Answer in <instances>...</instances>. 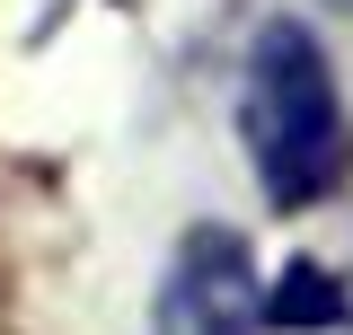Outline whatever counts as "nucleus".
<instances>
[{
  "label": "nucleus",
  "instance_id": "nucleus-1",
  "mask_svg": "<svg viewBox=\"0 0 353 335\" xmlns=\"http://www.w3.org/2000/svg\"><path fill=\"white\" fill-rule=\"evenodd\" d=\"M248 159L283 212L327 203L345 185V88L301 18H274L248 53Z\"/></svg>",
  "mask_w": 353,
  "mask_h": 335
},
{
  "label": "nucleus",
  "instance_id": "nucleus-2",
  "mask_svg": "<svg viewBox=\"0 0 353 335\" xmlns=\"http://www.w3.org/2000/svg\"><path fill=\"white\" fill-rule=\"evenodd\" d=\"M256 247L239 230H185L168 256V283H159V335H256Z\"/></svg>",
  "mask_w": 353,
  "mask_h": 335
},
{
  "label": "nucleus",
  "instance_id": "nucleus-3",
  "mask_svg": "<svg viewBox=\"0 0 353 335\" xmlns=\"http://www.w3.org/2000/svg\"><path fill=\"white\" fill-rule=\"evenodd\" d=\"M345 318H353V300H345V283L318 256H292L274 274V292L256 300V327H274V335H336Z\"/></svg>",
  "mask_w": 353,
  "mask_h": 335
},
{
  "label": "nucleus",
  "instance_id": "nucleus-4",
  "mask_svg": "<svg viewBox=\"0 0 353 335\" xmlns=\"http://www.w3.org/2000/svg\"><path fill=\"white\" fill-rule=\"evenodd\" d=\"M336 9H345V18H353V0H336Z\"/></svg>",
  "mask_w": 353,
  "mask_h": 335
}]
</instances>
